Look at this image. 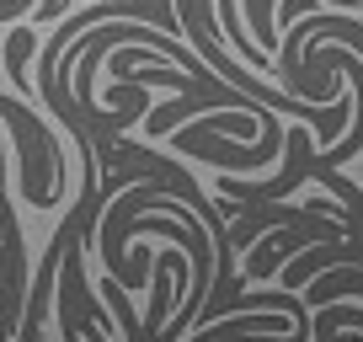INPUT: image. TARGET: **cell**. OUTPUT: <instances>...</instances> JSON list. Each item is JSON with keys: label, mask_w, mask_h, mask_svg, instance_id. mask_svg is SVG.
Here are the masks:
<instances>
[{"label": "cell", "mask_w": 363, "mask_h": 342, "mask_svg": "<svg viewBox=\"0 0 363 342\" xmlns=\"http://www.w3.org/2000/svg\"><path fill=\"white\" fill-rule=\"evenodd\" d=\"M337 326H363V316L358 310H326V316L315 321V337H331Z\"/></svg>", "instance_id": "obj_1"}]
</instances>
